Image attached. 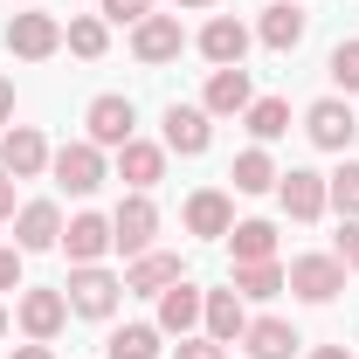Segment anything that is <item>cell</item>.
Instances as JSON below:
<instances>
[{
  "label": "cell",
  "instance_id": "obj_1",
  "mask_svg": "<svg viewBox=\"0 0 359 359\" xmlns=\"http://www.w3.org/2000/svg\"><path fill=\"white\" fill-rule=\"evenodd\" d=\"M62 297H69V311H76V318H111V311H118V297H125V276H111L104 263H83V269H69Z\"/></svg>",
  "mask_w": 359,
  "mask_h": 359
},
{
  "label": "cell",
  "instance_id": "obj_24",
  "mask_svg": "<svg viewBox=\"0 0 359 359\" xmlns=\"http://www.w3.org/2000/svg\"><path fill=\"white\" fill-rule=\"evenodd\" d=\"M222 242L235 263H276V222H235Z\"/></svg>",
  "mask_w": 359,
  "mask_h": 359
},
{
  "label": "cell",
  "instance_id": "obj_7",
  "mask_svg": "<svg viewBox=\"0 0 359 359\" xmlns=\"http://www.w3.org/2000/svg\"><path fill=\"white\" fill-rule=\"evenodd\" d=\"M166 152L180 159H201L208 145H215V118L201 111V104H166V138H159Z\"/></svg>",
  "mask_w": 359,
  "mask_h": 359
},
{
  "label": "cell",
  "instance_id": "obj_21",
  "mask_svg": "<svg viewBox=\"0 0 359 359\" xmlns=\"http://www.w3.org/2000/svg\"><path fill=\"white\" fill-rule=\"evenodd\" d=\"M166 283H180V256H166V249L132 256V269H125V297H159Z\"/></svg>",
  "mask_w": 359,
  "mask_h": 359
},
{
  "label": "cell",
  "instance_id": "obj_31",
  "mask_svg": "<svg viewBox=\"0 0 359 359\" xmlns=\"http://www.w3.org/2000/svg\"><path fill=\"white\" fill-rule=\"evenodd\" d=\"M325 69H332V83L346 90V97H359V42H339V48H332V62H325Z\"/></svg>",
  "mask_w": 359,
  "mask_h": 359
},
{
  "label": "cell",
  "instance_id": "obj_37",
  "mask_svg": "<svg viewBox=\"0 0 359 359\" xmlns=\"http://www.w3.org/2000/svg\"><path fill=\"white\" fill-rule=\"evenodd\" d=\"M7 359H55V353H48L42 339H28V346H14V353H7Z\"/></svg>",
  "mask_w": 359,
  "mask_h": 359
},
{
  "label": "cell",
  "instance_id": "obj_20",
  "mask_svg": "<svg viewBox=\"0 0 359 359\" xmlns=\"http://www.w3.org/2000/svg\"><path fill=\"white\" fill-rule=\"evenodd\" d=\"M201 332H208V339H222V346H235V339L249 332V311H242L235 283H228V290H208V304H201Z\"/></svg>",
  "mask_w": 359,
  "mask_h": 359
},
{
  "label": "cell",
  "instance_id": "obj_26",
  "mask_svg": "<svg viewBox=\"0 0 359 359\" xmlns=\"http://www.w3.org/2000/svg\"><path fill=\"white\" fill-rule=\"evenodd\" d=\"M242 125H249V138H256V145H269V138L290 132V104H283V97H256V104L242 111Z\"/></svg>",
  "mask_w": 359,
  "mask_h": 359
},
{
  "label": "cell",
  "instance_id": "obj_33",
  "mask_svg": "<svg viewBox=\"0 0 359 359\" xmlns=\"http://www.w3.org/2000/svg\"><path fill=\"white\" fill-rule=\"evenodd\" d=\"M332 256H339L346 269H359V215H353V222H339V249H332Z\"/></svg>",
  "mask_w": 359,
  "mask_h": 359
},
{
  "label": "cell",
  "instance_id": "obj_41",
  "mask_svg": "<svg viewBox=\"0 0 359 359\" xmlns=\"http://www.w3.org/2000/svg\"><path fill=\"white\" fill-rule=\"evenodd\" d=\"M0 332H7V304H0Z\"/></svg>",
  "mask_w": 359,
  "mask_h": 359
},
{
  "label": "cell",
  "instance_id": "obj_22",
  "mask_svg": "<svg viewBox=\"0 0 359 359\" xmlns=\"http://www.w3.org/2000/svg\"><path fill=\"white\" fill-rule=\"evenodd\" d=\"M256 42L276 48V55H290V48L304 42V7H297V0H276V7H263V21H256Z\"/></svg>",
  "mask_w": 359,
  "mask_h": 359
},
{
  "label": "cell",
  "instance_id": "obj_35",
  "mask_svg": "<svg viewBox=\"0 0 359 359\" xmlns=\"http://www.w3.org/2000/svg\"><path fill=\"white\" fill-rule=\"evenodd\" d=\"M21 290V249H0V297Z\"/></svg>",
  "mask_w": 359,
  "mask_h": 359
},
{
  "label": "cell",
  "instance_id": "obj_27",
  "mask_svg": "<svg viewBox=\"0 0 359 359\" xmlns=\"http://www.w3.org/2000/svg\"><path fill=\"white\" fill-rule=\"evenodd\" d=\"M159 339H166L159 325H118V332L104 339V353L111 359H159Z\"/></svg>",
  "mask_w": 359,
  "mask_h": 359
},
{
  "label": "cell",
  "instance_id": "obj_34",
  "mask_svg": "<svg viewBox=\"0 0 359 359\" xmlns=\"http://www.w3.org/2000/svg\"><path fill=\"white\" fill-rule=\"evenodd\" d=\"M145 14H152V0H104V21H145Z\"/></svg>",
  "mask_w": 359,
  "mask_h": 359
},
{
  "label": "cell",
  "instance_id": "obj_25",
  "mask_svg": "<svg viewBox=\"0 0 359 359\" xmlns=\"http://www.w3.org/2000/svg\"><path fill=\"white\" fill-rule=\"evenodd\" d=\"M228 180H235V194H269L276 187V159H269L263 145H249V152H235V166H228Z\"/></svg>",
  "mask_w": 359,
  "mask_h": 359
},
{
  "label": "cell",
  "instance_id": "obj_6",
  "mask_svg": "<svg viewBox=\"0 0 359 359\" xmlns=\"http://www.w3.org/2000/svg\"><path fill=\"white\" fill-rule=\"evenodd\" d=\"M83 125H90V145H125V138H138V111H132V97H118V90H104V97H90V111H83Z\"/></svg>",
  "mask_w": 359,
  "mask_h": 359
},
{
  "label": "cell",
  "instance_id": "obj_10",
  "mask_svg": "<svg viewBox=\"0 0 359 359\" xmlns=\"http://www.w3.org/2000/svg\"><path fill=\"white\" fill-rule=\"evenodd\" d=\"M48 159H55V152H48V138L35 132V125H7V132H0V166H7L14 180L48 173Z\"/></svg>",
  "mask_w": 359,
  "mask_h": 359
},
{
  "label": "cell",
  "instance_id": "obj_11",
  "mask_svg": "<svg viewBox=\"0 0 359 359\" xmlns=\"http://www.w3.org/2000/svg\"><path fill=\"white\" fill-rule=\"evenodd\" d=\"M201 304H208V290H201V283H187V276L166 283V290H159V332L194 339V332H201Z\"/></svg>",
  "mask_w": 359,
  "mask_h": 359
},
{
  "label": "cell",
  "instance_id": "obj_5",
  "mask_svg": "<svg viewBox=\"0 0 359 359\" xmlns=\"http://www.w3.org/2000/svg\"><path fill=\"white\" fill-rule=\"evenodd\" d=\"M48 173L62 180L69 194H97V187L111 180V166H104V145H90V138H76V145H62V152L48 159Z\"/></svg>",
  "mask_w": 359,
  "mask_h": 359
},
{
  "label": "cell",
  "instance_id": "obj_14",
  "mask_svg": "<svg viewBox=\"0 0 359 359\" xmlns=\"http://www.w3.org/2000/svg\"><path fill=\"white\" fill-rule=\"evenodd\" d=\"M276 201H283V215H290V222H318V215H325V173L290 166V173L276 180Z\"/></svg>",
  "mask_w": 359,
  "mask_h": 359
},
{
  "label": "cell",
  "instance_id": "obj_40",
  "mask_svg": "<svg viewBox=\"0 0 359 359\" xmlns=\"http://www.w3.org/2000/svg\"><path fill=\"white\" fill-rule=\"evenodd\" d=\"M180 7H215V0H180Z\"/></svg>",
  "mask_w": 359,
  "mask_h": 359
},
{
  "label": "cell",
  "instance_id": "obj_13",
  "mask_svg": "<svg viewBox=\"0 0 359 359\" xmlns=\"http://www.w3.org/2000/svg\"><path fill=\"white\" fill-rule=\"evenodd\" d=\"M14 318H21V332H28V339H42V346H48V339L69 325V297H62V290H21Z\"/></svg>",
  "mask_w": 359,
  "mask_h": 359
},
{
  "label": "cell",
  "instance_id": "obj_2",
  "mask_svg": "<svg viewBox=\"0 0 359 359\" xmlns=\"http://www.w3.org/2000/svg\"><path fill=\"white\" fill-rule=\"evenodd\" d=\"M283 290H297L304 304H332V297L346 290V263H339V256H290Z\"/></svg>",
  "mask_w": 359,
  "mask_h": 359
},
{
  "label": "cell",
  "instance_id": "obj_8",
  "mask_svg": "<svg viewBox=\"0 0 359 359\" xmlns=\"http://www.w3.org/2000/svg\"><path fill=\"white\" fill-rule=\"evenodd\" d=\"M55 48H62V21H55V14H14V21H7V55L48 62Z\"/></svg>",
  "mask_w": 359,
  "mask_h": 359
},
{
  "label": "cell",
  "instance_id": "obj_4",
  "mask_svg": "<svg viewBox=\"0 0 359 359\" xmlns=\"http://www.w3.org/2000/svg\"><path fill=\"white\" fill-rule=\"evenodd\" d=\"M304 132H311L318 152H353L359 118H353V104H346V97H318L311 111H304Z\"/></svg>",
  "mask_w": 359,
  "mask_h": 359
},
{
  "label": "cell",
  "instance_id": "obj_28",
  "mask_svg": "<svg viewBox=\"0 0 359 359\" xmlns=\"http://www.w3.org/2000/svg\"><path fill=\"white\" fill-rule=\"evenodd\" d=\"M62 42H69V55H83V62H97V55L111 48V21H104V14H76V21L62 28Z\"/></svg>",
  "mask_w": 359,
  "mask_h": 359
},
{
  "label": "cell",
  "instance_id": "obj_19",
  "mask_svg": "<svg viewBox=\"0 0 359 359\" xmlns=\"http://www.w3.org/2000/svg\"><path fill=\"white\" fill-rule=\"evenodd\" d=\"M62 249H69V263H104V249H111V215H76V222H62Z\"/></svg>",
  "mask_w": 359,
  "mask_h": 359
},
{
  "label": "cell",
  "instance_id": "obj_38",
  "mask_svg": "<svg viewBox=\"0 0 359 359\" xmlns=\"http://www.w3.org/2000/svg\"><path fill=\"white\" fill-rule=\"evenodd\" d=\"M7 118H14V83L0 76V132H7Z\"/></svg>",
  "mask_w": 359,
  "mask_h": 359
},
{
  "label": "cell",
  "instance_id": "obj_17",
  "mask_svg": "<svg viewBox=\"0 0 359 359\" xmlns=\"http://www.w3.org/2000/svg\"><path fill=\"white\" fill-rule=\"evenodd\" d=\"M249 104H256V90H249V69H242V62L208 76V97H201V111H208V118H242Z\"/></svg>",
  "mask_w": 359,
  "mask_h": 359
},
{
  "label": "cell",
  "instance_id": "obj_3",
  "mask_svg": "<svg viewBox=\"0 0 359 359\" xmlns=\"http://www.w3.org/2000/svg\"><path fill=\"white\" fill-rule=\"evenodd\" d=\"M152 235H159V208H152V194H125V201H118V215H111V249L145 256V249H152Z\"/></svg>",
  "mask_w": 359,
  "mask_h": 359
},
{
  "label": "cell",
  "instance_id": "obj_29",
  "mask_svg": "<svg viewBox=\"0 0 359 359\" xmlns=\"http://www.w3.org/2000/svg\"><path fill=\"white\" fill-rule=\"evenodd\" d=\"M283 290V263H235V297H276Z\"/></svg>",
  "mask_w": 359,
  "mask_h": 359
},
{
  "label": "cell",
  "instance_id": "obj_18",
  "mask_svg": "<svg viewBox=\"0 0 359 359\" xmlns=\"http://www.w3.org/2000/svg\"><path fill=\"white\" fill-rule=\"evenodd\" d=\"M201 55H208L215 69H235V62L249 55V28H242L235 14H215V21L201 28Z\"/></svg>",
  "mask_w": 359,
  "mask_h": 359
},
{
  "label": "cell",
  "instance_id": "obj_36",
  "mask_svg": "<svg viewBox=\"0 0 359 359\" xmlns=\"http://www.w3.org/2000/svg\"><path fill=\"white\" fill-rule=\"evenodd\" d=\"M0 222H14V173L0 166Z\"/></svg>",
  "mask_w": 359,
  "mask_h": 359
},
{
  "label": "cell",
  "instance_id": "obj_9",
  "mask_svg": "<svg viewBox=\"0 0 359 359\" xmlns=\"http://www.w3.org/2000/svg\"><path fill=\"white\" fill-rule=\"evenodd\" d=\"M62 242V208L55 201H21L14 208V249L35 256V249H55Z\"/></svg>",
  "mask_w": 359,
  "mask_h": 359
},
{
  "label": "cell",
  "instance_id": "obj_12",
  "mask_svg": "<svg viewBox=\"0 0 359 359\" xmlns=\"http://www.w3.org/2000/svg\"><path fill=\"white\" fill-rule=\"evenodd\" d=\"M118 180H125L132 194H152V187L166 180V145H152V138H125V145H118Z\"/></svg>",
  "mask_w": 359,
  "mask_h": 359
},
{
  "label": "cell",
  "instance_id": "obj_16",
  "mask_svg": "<svg viewBox=\"0 0 359 359\" xmlns=\"http://www.w3.org/2000/svg\"><path fill=\"white\" fill-rule=\"evenodd\" d=\"M180 48H187L180 14H145V21L132 28V55H138V62H173Z\"/></svg>",
  "mask_w": 359,
  "mask_h": 359
},
{
  "label": "cell",
  "instance_id": "obj_32",
  "mask_svg": "<svg viewBox=\"0 0 359 359\" xmlns=\"http://www.w3.org/2000/svg\"><path fill=\"white\" fill-rule=\"evenodd\" d=\"M173 359H228V346H222V339H208V332H194V339H180V346H173Z\"/></svg>",
  "mask_w": 359,
  "mask_h": 359
},
{
  "label": "cell",
  "instance_id": "obj_23",
  "mask_svg": "<svg viewBox=\"0 0 359 359\" xmlns=\"http://www.w3.org/2000/svg\"><path fill=\"white\" fill-rule=\"evenodd\" d=\"M242 346L249 359H297V325H283V318H249V332H242Z\"/></svg>",
  "mask_w": 359,
  "mask_h": 359
},
{
  "label": "cell",
  "instance_id": "obj_15",
  "mask_svg": "<svg viewBox=\"0 0 359 359\" xmlns=\"http://www.w3.org/2000/svg\"><path fill=\"white\" fill-rule=\"evenodd\" d=\"M228 228H235V201H228L222 187H201V194H187V235H201V242H222Z\"/></svg>",
  "mask_w": 359,
  "mask_h": 359
},
{
  "label": "cell",
  "instance_id": "obj_30",
  "mask_svg": "<svg viewBox=\"0 0 359 359\" xmlns=\"http://www.w3.org/2000/svg\"><path fill=\"white\" fill-rule=\"evenodd\" d=\"M325 208H339V222H353V215H359V159H346L339 173L325 180Z\"/></svg>",
  "mask_w": 359,
  "mask_h": 359
},
{
  "label": "cell",
  "instance_id": "obj_39",
  "mask_svg": "<svg viewBox=\"0 0 359 359\" xmlns=\"http://www.w3.org/2000/svg\"><path fill=\"white\" fill-rule=\"evenodd\" d=\"M311 359H353L346 346H311Z\"/></svg>",
  "mask_w": 359,
  "mask_h": 359
}]
</instances>
